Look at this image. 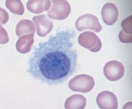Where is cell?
Here are the masks:
<instances>
[{"label": "cell", "mask_w": 132, "mask_h": 109, "mask_svg": "<svg viewBox=\"0 0 132 109\" xmlns=\"http://www.w3.org/2000/svg\"><path fill=\"white\" fill-rule=\"evenodd\" d=\"M74 30H58L55 35L35 47L28 62L27 72L34 80L49 86L67 80L78 67L77 50L74 47Z\"/></svg>", "instance_id": "1"}, {"label": "cell", "mask_w": 132, "mask_h": 109, "mask_svg": "<svg viewBox=\"0 0 132 109\" xmlns=\"http://www.w3.org/2000/svg\"><path fill=\"white\" fill-rule=\"evenodd\" d=\"M95 86L94 78L87 74L78 75L70 81L69 86L73 91L83 93L89 92Z\"/></svg>", "instance_id": "2"}, {"label": "cell", "mask_w": 132, "mask_h": 109, "mask_svg": "<svg viewBox=\"0 0 132 109\" xmlns=\"http://www.w3.org/2000/svg\"><path fill=\"white\" fill-rule=\"evenodd\" d=\"M76 27L79 31L90 30L97 33L102 29L97 17L91 14H86L79 17L76 23Z\"/></svg>", "instance_id": "3"}, {"label": "cell", "mask_w": 132, "mask_h": 109, "mask_svg": "<svg viewBox=\"0 0 132 109\" xmlns=\"http://www.w3.org/2000/svg\"><path fill=\"white\" fill-rule=\"evenodd\" d=\"M78 42L81 46L93 52H98L102 49L101 40L93 32L86 31L81 34Z\"/></svg>", "instance_id": "4"}, {"label": "cell", "mask_w": 132, "mask_h": 109, "mask_svg": "<svg viewBox=\"0 0 132 109\" xmlns=\"http://www.w3.org/2000/svg\"><path fill=\"white\" fill-rule=\"evenodd\" d=\"M53 6L49 12L48 16L52 19L63 20L66 19L70 12L69 4L66 1H53Z\"/></svg>", "instance_id": "5"}, {"label": "cell", "mask_w": 132, "mask_h": 109, "mask_svg": "<svg viewBox=\"0 0 132 109\" xmlns=\"http://www.w3.org/2000/svg\"><path fill=\"white\" fill-rule=\"evenodd\" d=\"M124 73V67L118 61H110L106 63L104 67V76L111 81H117L120 80L123 77Z\"/></svg>", "instance_id": "6"}, {"label": "cell", "mask_w": 132, "mask_h": 109, "mask_svg": "<svg viewBox=\"0 0 132 109\" xmlns=\"http://www.w3.org/2000/svg\"><path fill=\"white\" fill-rule=\"evenodd\" d=\"M96 101L101 109H117L118 106L117 96L109 91H104L99 94Z\"/></svg>", "instance_id": "7"}, {"label": "cell", "mask_w": 132, "mask_h": 109, "mask_svg": "<svg viewBox=\"0 0 132 109\" xmlns=\"http://www.w3.org/2000/svg\"><path fill=\"white\" fill-rule=\"evenodd\" d=\"M102 15L104 23L108 25H112L118 20V10L115 4L109 2L103 6Z\"/></svg>", "instance_id": "8"}, {"label": "cell", "mask_w": 132, "mask_h": 109, "mask_svg": "<svg viewBox=\"0 0 132 109\" xmlns=\"http://www.w3.org/2000/svg\"><path fill=\"white\" fill-rule=\"evenodd\" d=\"M122 30L119 33V38L122 42L132 43V15L123 21L121 24Z\"/></svg>", "instance_id": "9"}, {"label": "cell", "mask_w": 132, "mask_h": 109, "mask_svg": "<svg viewBox=\"0 0 132 109\" xmlns=\"http://www.w3.org/2000/svg\"><path fill=\"white\" fill-rule=\"evenodd\" d=\"M87 99L82 95L72 96L66 100L65 104L66 109H84L86 105Z\"/></svg>", "instance_id": "10"}]
</instances>
